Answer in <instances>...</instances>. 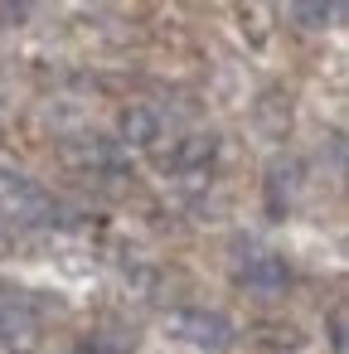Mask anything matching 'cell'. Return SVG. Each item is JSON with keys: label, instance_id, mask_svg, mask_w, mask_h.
<instances>
[{"label": "cell", "instance_id": "obj_1", "mask_svg": "<svg viewBox=\"0 0 349 354\" xmlns=\"http://www.w3.org/2000/svg\"><path fill=\"white\" fill-rule=\"evenodd\" d=\"M165 330H170L180 344H189V349H204V354H223V349L233 344V325H228V315H218V310H204V306L175 310V315L165 320Z\"/></svg>", "mask_w": 349, "mask_h": 354}, {"label": "cell", "instance_id": "obj_2", "mask_svg": "<svg viewBox=\"0 0 349 354\" xmlns=\"http://www.w3.org/2000/svg\"><path fill=\"white\" fill-rule=\"evenodd\" d=\"M296 194H301V160L276 156V160L267 165V209L281 218V214L296 204Z\"/></svg>", "mask_w": 349, "mask_h": 354}, {"label": "cell", "instance_id": "obj_3", "mask_svg": "<svg viewBox=\"0 0 349 354\" xmlns=\"http://www.w3.org/2000/svg\"><path fill=\"white\" fill-rule=\"evenodd\" d=\"M238 281L247 286V291H281L286 281H291V272H286V262L276 257V252H252L247 262H243V272H238Z\"/></svg>", "mask_w": 349, "mask_h": 354}, {"label": "cell", "instance_id": "obj_4", "mask_svg": "<svg viewBox=\"0 0 349 354\" xmlns=\"http://www.w3.org/2000/svg\"><path fill=\"white\" fill-rule=\"evenodd\" d=\"M0 344L15 349V354H30L39 344V325L25 306H0Z\"/></svg>", "mask_w": 349, "mask_h": 354}, {"label": "cell", "instance_id": "obj_5", "mask_svg": "<svg viewBox=\"0 0 349 354\" xmlns=\"http://www.w3.org/2000/svg\"><path fill=\"white\" fill-rule=\"evenodd\" d=\"M257 131L272 136V141H281L291 131V97L286 93H262V102H257Z\"/></svg>", "mask_w": 349, "mask_h": 354}, {"label": "cell", "instance_id": "obj_6", "mask_svg": "<svg viewBox=\"0 0 349 354\" xmlns=\"http://www.w3.org/2000/svg\"><path fill=\"white\" fill-rule=\"evenodd\" d=\"M117 131H122L126 146H151V141L160 136V117H155L151 107H126L122 122H117Z\"/></svg>", "mask_w": 349, "mask_h": 354}, {"label": "cell", "instance_id": "obj_7", "mask_svg": "<svg viewBox=\"0 0 349 354\" xmlns=\"http://www.w3.org/2000/svg\"><path fill=\"white\" fill-rule=\"evenodd\" d=\"M214 151H218V136H209V131L185 136V141L175 146V156H170V170H199V165L214 160Z\"/></svg>", "mask_w": 349, "mask_h": 354}, {"label": "cell", "instance_id": "obj_8", "mask_svg": "<svg viewBox=\"0 0 349 354\" xmlns=\"http://www.w3.org/2000/svg\"><path fill=\"white\" fill-rule=\"evenodd\" d=\"M291 15L301 30H325L339 15V0H291Z\"/></svg>", "mask_w": 349, "mask_h": 354}, {"label": "cell", "instance_id": "obj_9", "mask_svg": "<svg viewBox=\"0 0 349 354\" xmlns=\"http://www.w3.org/2000/svg\"><path fill=\"white\" fill-rule=\"evenodd\" d=\"M243 39L247 44H267V35H272V25H267V6H243Z\"/></svg>", "mask_w": 349, "mask_h": 354}, {"label": "cell", "instance_id": "obj_10", "mask_svg": "<svg viewBox=\"0 0 349 354\" xmlns=\"http://www.w3.org/2000/svg\"><path fill=\"white\" fill-rule=\"evenodd\" d=\"M330 349L344 354L349 349V335H344V310H330Z\"/></svg>", "mask_w": 349, "mask_h": 354}, {"label": "cell", "instance_id": "obj_11", "mask_svg": "<svg viewBox=\"0 0 349 354\" xmlns=\"http://www.w3.org/2000/svg\"><path fill=\"white\" fill-rule=\"evenodd\" d=\"M73 354H107V349H102V344H97V339H83V344H78V349H73Z\"/></svg>", "mask_w": 349, "mask_h": 354}, {"label": "cell", "instance_id": "obj_12", "mask_svg": "<svg viewBox=\"0 0 349 354\" xmlns=\"http://www.w3.org/2000/svg\"><path fill=\"white\" fill-rule=\"evenodd\" d=\"M6 10H15V15H25V10H30V0H6Z\"/></svg>", "mask_w": 349, "mask_h": 354}]
</instances>
